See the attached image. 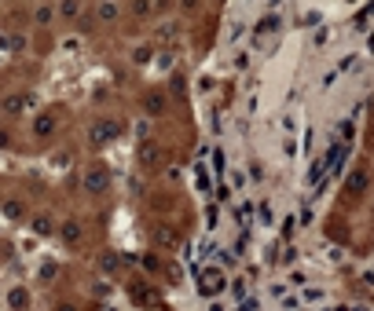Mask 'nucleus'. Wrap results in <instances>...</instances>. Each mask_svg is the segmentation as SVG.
Segmentation results:
<instances>
[{
	"label": "nucleus",
	"mask_w": 374,
	"mask_h": 311,
	"mask_svg": "<svg viewBox=\"0 0 374 311\" xmlns=\"http://www.w3.org/2000/svg\"><path fill=\"white\" fill-rule=\"evenodd\" d=\"M22 107H26V99H22V95H11L8 103H4V110H22Z\"/></svg>",
	"instance_id": "nucleus-6"
},
{
	"label": "nucleus",
	"mask_w": 374,
	"mask_h": 311,
	"mask_svg": "<svg viewBox=\"0 0 374 311\" xmlns=\"http://www.w3.org/2000/svg\"><path fill=\"white\" fill-rule=\"evenodd\" d=\"M143 110H147V114H162V110H165V95H162V92H150V95L143 99Z\"/></svg>",
	"instance_id": "nucleus-2"
},
{
	"label": "nucleus",
	"mask_w": 374,
	"mask_h": 311,
	"mask_svg": "<svg viewBox=\"0 0 374 311\" xmlns=\"http://www.w3.org/2000/svg\"><path fill=\"white\" fill-rule=\"evenodd\" d=\"M77 11H81V8H77V0H63V4H59V15H63V18H77Z\"/></svg>",
	"instance_id": "nucleus-3"
},
{
	"label": "nucleus",
	"mask_w": 374,
	"mask_h": 311,
	"mask_svg": "<svg viewBox=\"0 0 374 311\" xmlns=\"http://www.w3.org/2000/svg\"><path fill=\"white\" fill-rule=\"evenodd\" d=\"M51 128H55V124H51V117H41V121H37V132H41V136H48Z\"/></svg>",
	"instance_id": "nucleus-7"
},
{
	"label": "nucleus",
	"mask_w": 374,
	"mask_h": 311,
	"mask_svg": "<svg viewBox=\"0 0 374 311\" xmlns=\"http://www.w3.org/2000/svg\"><path fill=\"white\" fill-rule=\"evenodd\" d=\"M11 304H15V308H18V304H26V293H22V289H15V293H11Z\"/></svg>",
	"instance_id": "nucleus-9"
},
{
	"label": "nucleus",
	"mask_w": 374,
	"mask_h": 311,
	"mask_svg": "<svg viewBox=\"0 0 374 311\" xmlns=\"http://www.w3.org/2000/svg\"><path fill=\"white\" fill-rule=\"evenodd\" d=\"M33 18H37V22L44 26V22H51V18H55V11H51L48 4H41V8H37V15H33Z\"/></svg>",
	"instance_id": "nucleus-5"
},
{
	"label": "nucleus",
	"mask_w": 374,
	"mask_h": 311,
	"mask_svg": "<svg viewBox=\"0 0 374 311\" xmlns=\"http://www.w3.org/2000/svg\"><path fill=\"white\" fill-rule=\"evenodd\" d=\"M114 136H117L114 121H99L96 128H92V143H107V140H114Z\"/></svg>",
	"instance_id": "nucleus-1"
},
{
	"label": "nucleus",
	"mask_w": 374,
	"mask_h": 311,
	"mask_svg": "<svg viewBox=\"0 0 374 311\" xmlns=\"http://www.w3.org/2000/svg\"><path fill=\"white\" fill-rule=\"evenodd\" d=\"M99 18H103V22H114V18H117V4H110V0H107V4H99Z\"/></svg>",
	"instance_id": "nucleus-4"
},
{
	"label": "nucleus",
	"mask_w": 374,
	"mask_h": 311,
	"mask_svg": "<svg viewBox=\"0 0 374 311\" xmlns=\"http://www.w3.org/2000/svg\"><path fill=\"white\" fill-rule=\"evenodd\" d=\"M63 238H66V242H77V223H66V227H63Z\"/></svg>",
	"instance_id": "nucleus-8"
}]
</instances>
